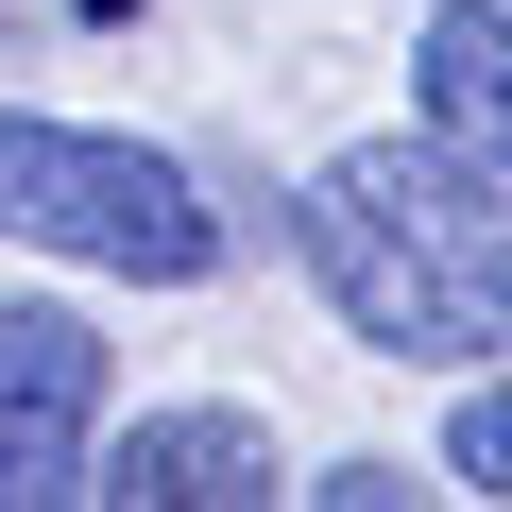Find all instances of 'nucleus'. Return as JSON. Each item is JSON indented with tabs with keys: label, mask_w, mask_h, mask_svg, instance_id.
I'll use <instances>...</instances> for the list:
<instances>
[{
	"label": "nucleus",
	"mask_w": 512,
	"mask_h": 512,
	"mask_svg": "<svg viewBox=\"0 0 512 512\" xmlns=\"http://www.w3.org/2000/svg\"><path fill=\"white\" fill-rule=\"evenodd\" d=\"M308 495H325V512H393V495H410V461H325Z\"/></svg>",
	"instance_id": "7"
},
{
	"label": "nucleus",
	"mask_w": 512,
	"mask_h": 512,
	"mask_svg": "<svg viewBox=\"0 0 512 512\" xmlns=\"http://www.w3.org/2000/svg\"><path fill=\"white\" fill-rule=\"evenodd\" d=\"M410 120H444L512 188V0H427L410 18Z\"/></svg>",
	"instance_id": "5"
},
{
	"label": "nucleus",
	"mask_w": 512,
	"mask_h": 512,
	"mask_svg": "<svg viewBox=\"0 0 512 512\" xmlns=\"http://www.w3.org/2000/svg\"><path fill=\"white\" fill-rule=\"evenodd\" d=\"M0 239L69 256V274H137V291H205L222 274L205 171L120 137V120H0Z\"/></svg>",
	"instance_id": "2"
},
{
	"label": "nucleus",
	"mask_w": 512,
	"mask_h": 512,
	"mask_svg": "<svg viewBox=\"0 0 512 512\" xmlns=\"http://www.w3.org/2000/svg\"><path fill=\"white\" fill-rule=\"evenodd\" d=\"M444 478H461V495H495V512H512V376H478V393H461V410H444Z\"/></svg>",
	"instance_id": "6"
},
{
	"label": "nucleus",
	"mask_w": 512,
	"mask_h": 512,
	"mask_svg": "<svg viewBox=\"0 0 512 512\" xmlns=\"http://www.w3.org/2000/svg\"><path fill=\"white\" fill-rule=\"evenodd\" d=\"M69 18H137V0H69Z\"/></svg>",
	"instance_id": "8"
},
{
	"label": "nucleus",
	"mask_w": 512,
	"mask_h": 512,
	"mask_svg": "<svg viewBox=\"0 0 512 512\" xmlns=\"http://www.w3.org/2000/svg\"><path fill=\"white\" fill-rule=\"evenodd\" d=\"M291 239H308L325 308H342L376 359H410V376H478V359L512 342V188H495L444 120L325 154L308 205H291Z\"/></svg>",
	"instance_id": "1"
},
{
	"label": "nucleus",
	"mask_w": 512,
	"mask_h": 512,
	"mask_svg": "<svg viewBox=\"0 0 512 512\" xmlns=\"http://www.w3.org/2000/svg\"><path fill=\"white\" fill-rule=\"evenodd\" d=\"M103 495V325L52 291H0V512Z\"/></svg>",
	"instance_id": "3"
},
{
	"label": "nucleus",
	"mask_w": 512,
	"mask_h": 512,
	"mask_svg": "<svg viewBox=\"0 0 512 512\" xmlns=\"http://www.w3.org/2000/svg\"><path fill=\"white\" fill-rule=\"evenodd\" d=\"M103 495H120V512H256V495H308V478L274 461L256 410H137V427L103 444Z\"/></svg>",
	"instance_id": "4"
}]
</instances>
